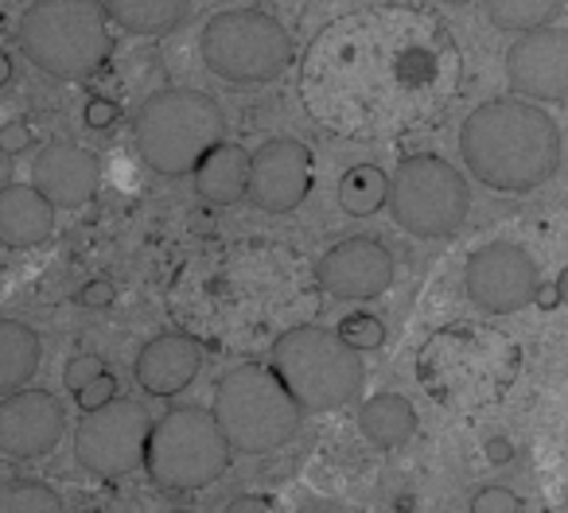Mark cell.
I'll use <instances>...</instances> for the list:
<instances>
[{"mask_svg": "<svg viewBox=\"0 0 568 513\" xmlns=\"http://www.w3.org/2000/svg\"><path fill=\"white\" fill-rule=\"evenodd\" d=\"M113 296H118V288H113L110 280H90V285L79 293V304H82V308L102 311V308H110V304H113Z\"/></svg>", "mask_w": 568, "mask_h": 513, "instance_id": "cell-32", "label": "cell"}, {"mask_svg": "<svg viewBox=\"0 0 568 513\" xmlns=\"http://www.w3.org/2000/svg\"><path fill=\"white\" fill-rule=\"evenodd\" d=\"M199 55L222 82H268L288 71L293 40L268 12L230 9L206 20Z\"/></svg>", "mask_w": 568, "mask_h": 513, "instance_id": "cell-7", "label": "cell"}, {"mask_svg": "<svg viewBox=\"0 0 568 513\" xmlns=\"http://www.w3.org/2000/svg\"><path fill=\"white\" fill-rule=\"evenodd\" d=\"M312 191V152L293 136L265 141L250 152V191L253 206L265 214H288L308 198Z\"/></svg>", "mask_w": 568, "mask_h": 513, "instance_id": "cell-12", "label": "cell"}, {"mask_svg": "<svg viewBox=\"0 0 568 513\" xmlns=\"http://www.w3.org/2000/svg\"><path fill=\"white\" fill-rule=\"evenodd\" d=\"M316 285L335 300H378L394 285V257L374 237H347L320 257Z\"/></svg>", "mask_w": 568, "mask_h": 513, "instance_id": "cell-15", "label": "cell"}, {"mask_svg": "<svg viewBox=\"0 0 568 513\" xmlns=\"http://www.w3.org/2000/svg\"><path fill=\"white\" fill-rule=\"evenodd\" d=\"M4 82H12V59L0 51V86H4Z\"/></svg>", "mask_w": 568, "mask_h": 513, "instance_id": "cell-36", "label": "cell"}, {"mask_svg": "<svg viewBox=\"0 0 568 513\" xmlns=\"http://www.w3.org/2000/svg\"><path fill=\"white\" fill-rule=\"evenodd\" d=\"M214 420L234 451L245 455H268L293 443L301 432V404L281 386L268 366L242 362L226 370L214 386Z\"/></svg>", "mask_w": 568, "mask_h": 513, "instance_id": "cell-4", "label": "cell"}, {"mask_svg": "<svg viewBox=\"0 0 568 513\" xmlns=\"http://www.w3.org/2000/svg\"><path fill=\"white\" fill-rule=\"evenodd\" d=\"M358 428L374 448H402L417 432V409L402 393H378L358 409Z\"/></svg>", "mask_w": 568, "mask_h": 513, "instance_id": "cell-20", "label": "cell"}, {"mask_svg": "<svg viewBox=\"0 0 568 513\" xmlns=\"http://www.w3.org/2000/svg\"><path fill=\"white\" fill-rule=\"evenodd\" d=\"M40 370V335L20 319H0V397L24 389Z\"/></svg>", "mask_w": 568, "mask_h": 513, "instance_id": "cell-22", "label": "cell"}, {"mask_svg": "<svg viewBox=\"0 0 568 513\" xmlns=\"http://www.w3.org/2000/svg\"><path fill=\"white\" fill-rule=\"evenodd\" d=\"M55 234V206L24 183H9L0 191V245L36 249Z\"/></svg>", "mask_w": 568, "mask_h": 513, "instance_id": "cell-18", "label": "cell"}, {"mask_svg": "<svg viewBox=\"0 0 568 513\" xmlns=\"http://www.w3.org/2000/svg\"><path fill=\"white\" fill-rule=\"evenodd\" d=\"M195 191L199 198L214 206H234L250 191V152L242 144H214L195 164Z\"/></svg>", "mask_w": 568, "mask_h": 513, "instance_id": "cell-19", "label": "cell"}, {"mask_svg": "<svg viewBox=\"0 0 568 513\" xmlns=\"http://www.w3.org/2000/svg\"><path fill=\"white\" fill-rule=\"evenodd\" d=\"M565 0H487V17L503 32H534L560 17Z\"/></svg>", "mask_w": 568, "mask_h": 513, "instance_id": "cell-24", "label": "cell"}, {"mask_svg": "<svg viewBox=\"0 0 568 513\" xmlns=\"http://www.w3.org/2000/svg\"><path fill=\"white\" fill-rule=\"evenodd\" d=\"M250 510L265 513V510H273V505L261 502V497H237V502H230V513H250Z\"/></svg>", "mask_w": 568, "mask_h": 513, "instance_id": "cell-33", "label": "cell"}, {"mask_svg": "<svg viewBox=\"0 0 568 513\" xmlns=\"http://www.w3.org/2000/svg\"><path fill=\"white\" fill-rule=\"evenodd\" d=\"M133 141L152 172L191 175L214 144L226 141V117L199 90H160L136 110Z\"/></svg>", "mask_w": 568, "mask_h": 513, "instance_id": "cell-5", "label": "cell"}, {"mask_svg": "<svg viewBox=\"0 0 568 513\" xmlns=\"http://www.w3.org/2000/svg\"><path fill=\"white\" fill-rule=\"evenodd\" d=\"M557 296H560V304L568 308V265L560 269V277H557Z\"/></svg>", "mask_w": 568, "mask_h": 513, "instance_id": "cell-35", "label": "cell"}, {"mask_svg": "<svg viewBox=\"0 0 568 513\" xmlns=\"http://www.w3.org/2000/svg\"><path fill=\"white\" fill-rule=\"evenodd\" d=\"M510 90L534 102H568V28L521 32L506 51Z\"/></svg>", "mask_w": 568, "mask_h": 513, "instance_id": "cell-13", "label": "cell"}, {"mask_svg": "<svg viewBox=\"0 0 568 513\" xmlns=\"http://www.w3.org/2000/svg\"><path fill=\"white\" fill-rule=\"evenodd\" d=\"M102 0H36L20 20V48L51 79H90L113 51Z\"/></svg>", "mask_w": 568, "mask_h": 513, "instance_id": "cell-2", "label": "cell"}, {"mask_svg": "<svg viewBox=\"0 0 568 513\" xmlns=\"http://www.w3.org/2000/svg\"><path fill=\"white\" fill-rule=\"evenodd\" d=\"M152 417L141 401L113 397L102 409H90L74 428V459L98 479H121L144 466Z\"/></svg>", "mask_w": 568, "mask_h": 513, "instance_id": "cell-10", "label": "cell"}, {"mask_svg": "<svg viewBox=\"0 0 568 513\" xmlns=\"http://www.w3.org/2000/svg\"><path fill=\"white\" fill-rule=\"evenodd\" d=\"M63 497L40 479L0 482V513H59Z\"/></svg>", "mask_w": 568, "mask_h": 513, "instance_id": "cell-25", "label": "cell"}, {"mask_svg": "<svg viewBox=\"0 0 568 513\" xmlns=\"http://www.w3.org/2000/svg\"><path fill=\"white\" fill-rule=\"evenodd\" d=\"M9 183H12V152L0 148V191L9 187Z\"/></svg>", "mask_w": 568, "mask_h": 513, "instance_id": "cell-34", "label": "cell"}, {"mask_svg": "<svg viewBox=\"0 0 568 513\" xmlns=\"http://www.w3.org/2000/svg\"><path fill=\"white\" fill-rule=\"evenodd\" d=\"M82 117H87L90 129H110L113 121L121 117V105L110 102V98H90L87 110H82Z\"/></svg>", "mask_w": 568, "mask_h": 513, "instance_id": "cell-30", "label": "cell"}, {"mask_svg": "<svg viewBox=\"0 0 568 513\" xmlns=\"http://www.w3.org/2000/svg\"><path fill=\"white\" fill-rule=\"evenodd\" d=\"M440 4H471V0H440Z\"/></svg>", "mask_w": 568, "mask_h": 513, "instance_id": "cell-38", "label": "cell"}, {"mask_svg": "<svg viewBox=\"0 0 568 513\" xmlns=\"http://www.w3.org/2000/svg\"><path fill=\"white\" fill-rule=\"evenodd\" d=\"M389 214L417 237H448L471 211L464 175L444 156H409L389 175Z\"/></svg>", "mask_w": 568, "mask_h": 513, "instance_id": "cell-9", "label": "cell"}, {"mask_svg": "<svg viewBox=\"0 0 568 513\" xmlns=\"http://www.w3.org/2000/svg\"><path fill=\"white\" fill-rule=\"evenodd\" d=\"M113 397H118V378L105 370V373H98L94 381H87V386L74 393V401H79L82 412H90V409H102V404L113 401Z\"/></svg>", "mask_w": 568, "mask_h": 513, "instance_id": "cell-28", "label": "cell"}, {"mask_svg": "<svg viewBox=\"0 0 568 513\" xmlns=\"http://www.w3.org/2000/svg\"><path fill=\"white\" fill-rule=\"evenodd\" d=\"M495 331H475V327H452L440 331L420 350V373L440 370L444 381H433V393L440 404H487L503 397V389L514 381L518 355L510 342H498L495 350L479 355Z\"/></svg>", "mask_w": 568, "mask_h": 513, "instance_id": "cell-8", "label": "cell"}, {"mask_svg": "<svg viewBox=\"0 0 568 513\" xmlns=\"http://www.w3.org/2000/svg\"><path fill=\"white\" fill-rule=\"evenodd\" d=\"M339 335L355 350H374V347H382V339H386V327H382V319L371 316V311H355V316H347L339 324Z\"/></svg>", "mask_w": 568, "mask_h": 513, "instance_id": "cell-26", "label": "cell"}, {"mask_svg": "<svg viewBox=\"0 0 568 513\" xmlns=\"http://www.w3.org/2000/svg\"><path fill=\"white\" fill-rule=\"evenodd\" d=\"M98 373H105V362L98 355H79V358H71L67 362V370H63V386L71 389V393H79L87 381H94Z\"/></svg>", "mask_w": 568, "mask_h": 513, "instance_id": "cell-29", "label": "cell"}, {"mask_svg": "<svg viewBox=\"0 0 568 513\" xmlns=\"http://www.w3.org/2000/svg\"><path fill=\"white\" fill-rule=\"evenodd\" d=\"M471 510L475 513H518V510H526V502L506 486H483L479 494L471 497Z\"/></svg>", "mask_w": 568, "mask_h": 513, "instance_id": "cell-27", "label": "cell"}, {"mask_svg": "<svg viewBox=\"0 0 568 513\" xmlns=\"http://www.w3.org/2000/svg\"><path fill=\"white\" fill-rule=\"evenodd\" d=\"M32 187L48 198L51 206H87L102 187V164L90 148L71 141H55L36 156L32 164Z\"/></svg>", "mask_w": 568, "mask_h": 513, "instance_id": "cell-16", "label": "cell"}, {"mask_svg": "<svg viewBox=\"0 0 568 513\" xmlns=\"http://www.w3.org/2000/svg\"><path fill=\"white\" fill-rule=\"evenodd\" d=\"M459 148L479 183L495 191H534L560 167V129L541 105L495 98L467 113Z\"/></svg>", "mask_w": 568, "mask_h": 513, "instance_id": "cell-1", "label": "cell"}, {"mask_svg": "<svg viewBox=\"0 0 568 513\" xmlns=\"http://www.w3.org/2000/svg\"><path fill=\"white\" fill-rule=\"evenodd\" d=\"M537 300H541V308H552V304H560V296H557V285H552L549 293H541V288H537Z\"/></svg>", "mask_w": 568, "mask_h": 513, "instance_id": "cell-37", "label": "cell"}, {"mask_svg": "<svg viewBox=\"0 0 568 513\" xmlns=\"http://www.w3.org/2000/svg\"><path fill=\"white\" fill-rule=\"evenodd\" d=\"M28 144H32V129H28V121H9V125L0 129V148L4 152H28Z\"/></svg>", "mask_w": 568, "mask_h": 513, "instance_id": "cell-31", "label": "cell"}, {"mask_svg": "<svg viewBox=\"0 0 568 513\" xmlns=\"http://www.w3.org/2000/svg\"><path fill=\"white\" fill-rule=\"evenodd\" d=\"M133 370L144 393L175 397L199 378V370H203V347H199L191 335H180V331L156 335V339H149L141 347Z\"/></svg>", "mask_w": 568, "mask_h": 513, "instance_id": "cell-17", "label": "cell"}, {"mask_svg": "<svg viewBox=\"0 0 568 513\" xmlns=\"http://www.w3.org/2000/svg\"><path fill=\"white\" fill-rule=\"evenodd\" d=\"M268 370L308 412L347 409L363 393V358L339 331L304 324L273 342Z\"/></svg>", "mask_w": 568, "mask_h": 513, "instance_id": "cell-3", "label": "cell"}, {"mask_svg": "<svg viewBox=\"0 0 568 513\" xmlns=\"http://www.w3.org/2000/svg\"><path fill=\"white\" fill-rule=\"evenodd\" d=\"M105 12L129 35H172L187 20L191 0H102Z\"/></svg>", "mask_w": 568, "mask_h": 513, "instance_id": "cell-21", "label": "cell"}, {"mask_svg": "<svg viewBox=\"0 0 568 513\" xmlns=\"http://www.w3.org/2000/svg\"><path fill=\"white\" fill-rule=\"evenodd\" d=\"M67 409L48 389H12L0 401V451L12 459H40L59 448Z\"/></svg>", "mask_w": 568, "mask_h": 513, "instance_id": "cell-14", "label": "cell"}, {"mask_svg": "<svg viewBox=\"0 0 568 513\" xmlns=\"http://www.w3.org/2000/svg\"><path fill=\"white\" fill-rule=\"evenodd\" d=\"M464 288L475 308L487 311V316H514V311L529 308L537 300L541 273L521 245L495 242L467 257Z\"/></svg>", "mask_w": 568, "mask_h": 513, "instance_id": "cell-11", "label": "cell"}, {"mask_svg": "<svg viewBox=\"0 0 568 513\" xmlns=\"http://www.w3.org/2000/svg\"><path fill=\"white\" fill-rule=\"evenodd\" d=\"M386 195H389V179L382 167L374 164H358L343 175L339 183V206L355 218H366V214H378L386 206Z\"/></svg>", "mask_w": 568, "mask_h": 513, "instance_id": "cell-23", "label": "cell"}, {"mask_svg": "<svg viewBox=\"0 0 568 513\" xmlns=\"http://www.w3.org/2000/svg\"><path fill=\"white\" fill-rule=\"evenodd\" d=\"M230 440L222 435L214 412L183 404L152 420L149 448H144V471L152 486L164 494H195L226 474Z\"/></svg>", "mask_w": 568, "mask_h": 513, "instance_id": "cell-6", "label": "cell"}]
</instances>
